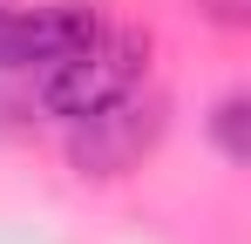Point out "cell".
<instances>
[{
    "label": "cell",
    "mask_w": 251,
    "mask_h": 244,
    "mask_svg": "<svg viewBox=\"0 0 251 244\" xmlns=\"http://www.w3.org/2000/svg\"><path fill=\"white\" fill-rule=\"evenodd\" d=\"M245 95H224V102H217V116H210V136H217V149H224V156L231 163H245L251 156V136H245Z\"/></svg>",
    "instance_id": "obj_4"
},
{
    "label": "cell",
    "mask_w": 251,
    "mask_h": 244,
    "mask_svg": "<svg viewBox=\"0 0 251 244\" xmlns=\"http://www.w3.org/2000/svg\"><path fill=\"white\" fill-rule=\"evenodd\" d=\"M156 129H163V102L156 95L143 102L136 88H123L102 109H88V116L68 122V163L82 176H123L129 163L156 143Z\"/></svg>",
    "instance_id": "obj_2"
},
{
    "label": "cell",
    "mask_w": 251,
    "mask_h": 244,
    "mask_svg": "<svg viewBox=\"0 0 251 244\" xmlns=\"http://www.w3.org/2000/svg\"><path fill=\"white\" fill-rule=\"evenodd\" d=\"M143 61H150V41H143V34L102 27L88 48H75V54L34 68V102H41L48 116L75 122V116H88V109H102L109 95L136 88V81H143Z\"/></svg>",
    "instance_id": "obj_1"
},
{
    "label": "cell",
    "mask_w": 251,
    "mask_h": 244,
    "mask_svg": "<svg viewBox=\"0 0 251 244\" xmlns=\"http://www.w3.org/2000/svg\"><path fill=\"white\" fill-rule=\"evenodd\" d=\"M102 34L88 7H34V14H0V75H34L48 61L75 54Z\"/></svg>",
    "instance_id": "obj_3"
}]
</instances>
